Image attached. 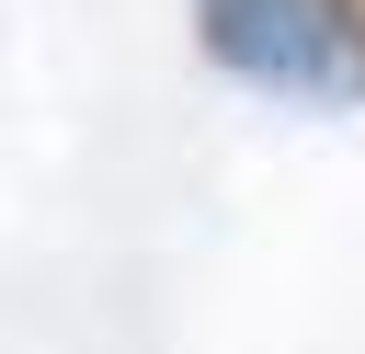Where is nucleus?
Here are the masks:
<instances>
[{
    "mask_svg": "<svg viewBox=\"0 0 365 354\" xmlns=\"http://www.w3.org/2000/svg\"><path fill=\"white\" fill-rule=\"evenodd\" d=\"M331 23H342V34H354V46H365V0H331Z\"/></svg>",
    "mask_w": 365,
    "mask_h": 354,
    "instance_id": "1",
    "label": "nucleus"
}]
</instances>
